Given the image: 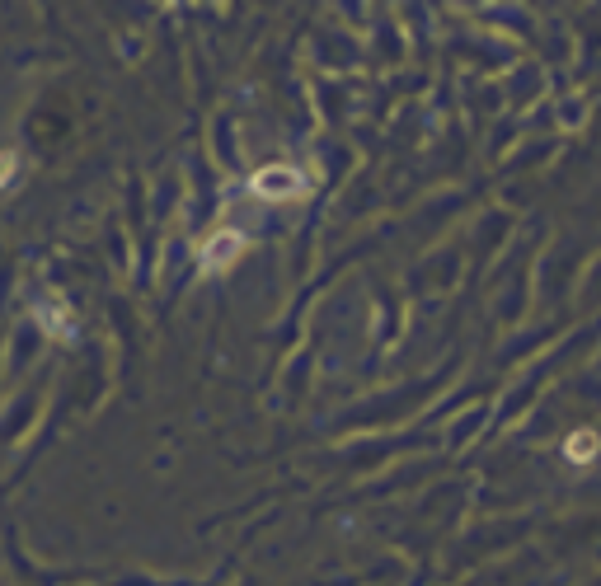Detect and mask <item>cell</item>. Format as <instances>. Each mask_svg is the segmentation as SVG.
Instances as JSON below:
<instances>
[{
  "mask_svg": "<svg viewBox=\"0 0 601 586\" xmlns=\"http://www.w3.org/2000/svg\"><path fill=\"white\" fill-rule=\"evenodd\" d=\"M592 446H597V441H592V436H578V441H568L564 451H568V455H587Z\"/></svg>",
  "mask_w": 601,
  "mask_h": 586,
  "instance_id": "6da1fadb",
  "label": "cell"
},
{
  "mask_svg": "<svg viewBox=\"0 0 601 586\" xmlns=\"http://www.w3.org/2000/svg\"><path fill=\"white\" fill-rule=\"evenodd\" d=\"M14 174V150H0V183Z\"/></svg>",
  "mask_w": 601,
  "mask_h": 586,
  "instance_id": "7a4b0ae2",
  "label": "cell"
}]
</instances>
